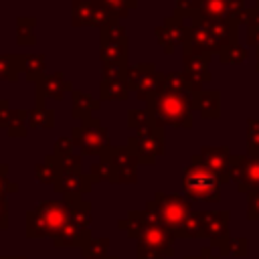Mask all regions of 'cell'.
Returning <instances> with one entry per match:
<instances>
[{
  "label": "cell",
  "mask_w": 259,
  "mask_h": 259,
  "mask_svg": "<svg viewBox=\"0 0 259 259\" xmlns=\"http://www.w3.org/2000/svg\"><path fill=\"white\" fill-rule=\"evenodd\" d=\"M237 28L239 22L235 18L221 20V22H194L190 24L184 51L192 53H221L225 47L237 42Z\"/></svg>",
  "instance_id": "obj_1"
},
{
  "label": "cell",
  "mask_w": 259,
  "mask_h": 259,
  "mask_svg": "<svg viewBox=\"0 0 259 259\" xmlns=\"http://www.w3.org/2000/svg\"><path fill=\"white\" fill-rule=\"evenodd\" d=\"M146 107L154 115L156 123L162 125V127H166V125H172V127H190L192 125V111L194 109H192L190 97L162 91L152 101H148Z\"/></svg>",
  "instance_id": "obj_2"
},
{
  "label": "cell",
  "mask_w": 259,
  "mask_h": 259,
  "mask_svg": "<svg viewBox=\"0 0 259 259\" xmlns=\"http://www.w3.org/2000/svg\"><path fill=\"white\" fill-rule=\"evenodd\" d=\"M69 223L63 200H42L26 212V235L30 239L57 237Z\"/></svg>",
  "instance_id": "obj_3"
},
{
  "label": "cell",
  "mask_w": 259,
  "mask_h": 259,
  "mask_svg": "<svg viewBox=\"0 0 259 259\" xmlns=\"http://www.w3.org/2000/svg\"><path fill=\"white\" fill-rule=\"evenodd\" d=\"M182 186H184L186 196H190L194 200H219L221 198L219 176L194 158H192V164L184 170Z\"/></svg>",
  "instance_id": "obj_4"
},
{
  "label": "cell",
  "mask_w": 259,
  "mask_h": 259,
  "mask_svg": "<svg viewBox=\"0 0 259 259\" xmlns=\"http://www.w3.org/2000/svg\"><path fill=\"white\" fill-rule=\"evenodd\" d=\"M160 225H164L166 229L178 233L182 229V225L186 223V219L190 217V204L186 198L178 196V194H164L158 192L154 196V200L148 202L146 206Z\"/></svg>",
  "instance_id": "obj_5"
},
{
  "label": "cell",
  "mask_w": 259,
  "mask_h": 259,
  "mask_svg": "<svg viewBox=\"0 0 259 259\" xmlns=\"http://www.w3.org/2000/svg\"><path fill=\"white\" fill-rule=\"evenodd\" d=\"M127 148L140 164H154L156 158L164 154V127L156 123L138 130L134 136H130Z\"/></svg>",
  "instance_id": "obj_6"
},
{
  "label": "cell",
  "mask_w": 259,
  "mask_h": 259,
  "mask_svg": "<svg viewBox=\"0 0 259 259\" xmlns=\"http://www.w3.org/2000/svg\"><path fill=\"white\" fill-rule=\"evenodd\" d=\"M71 138H73V144L81 150L83 156H101L111 146L109 144V134L99 123L97 117L73 127Z\"/></svg>",
  "instance_id": "obj_7"
},
{
  "label": "cell",
  "mask_w": 259,
  "mask_h": 259,
  "mask_svg": "<svg viewBox=\"0 0 259 259\" xmlns=\"http://www.w3.org/2000/svg\"><path fill=\"white\" fill-rule=\"evenodd\" d=\"M73 26H105L113 20H119L109 8H105L99 0H73Z\"/></svg>",
  "instance_id": "obj_8"
},
{
  "label": "cell",
  "mask_w": 259,
  "mask_h": 259,
  "mask_svg": "<svg viewBox=\"0 0 259 259\" xmlns=\"http://www.w3.org/2000/svg\"><path fill=\"white\" fill-rule=\"evenodd\" d=\"M202 166H206L210 172L219 176V180H227L233 176L235 170V156L227 148H202L198 156H192Z\"/></svg>",
  "instance_id": "obj_9"
},
{
  "label": "cell",
  "mask_w": 259,
  "mask_h": 259,
  "mask_svg": "<svg viewBox=\"0 0 259 259\" xmlns=\"http://www.w3.org/2000/svg\"><path fill=\"white\" fill-rule=\"evenodd\" d=\"M188 30H190V26H186L182 18L170 16V18L164 20L162 26H156V38H158V42L162 45L164 53H166V55H172L176 45H182V47L186 45Z\"/></svg>",
  "instance_id": "obj_10"
},
{
  "label": "cell",
  "mask_w": 259,
  "mask_h": 259,
  "mask_svg": "<svg viewBox=\"0 0 259 259\" xmlns=\"http://www.w3.org/2000/svg\"><path fill=\"white\" fill-rule=\"evenodd\" d=\"M182 61H184V75H186L188 83L192 85L194 93L200 91L202 83L210 81V71H208L210 55L192 53V51H184L182 49Z\"/></svg>",
  "instance_id": "obj_11"
},
{
  "label": "cell",
  "mask_w": 259,
  "mask_h": 259,
  "mask_svg": "<svg viewBox=\"0 0 259 259\" xmlns=\"http://www.w3.org/2000/svg\"><path fill=\"white\" fill-rule=\"evenodd\" d=\"M103 158H107L115 170H117V182H136L138 180V158L130 152V148H115L109 146L103 154Z\"/></svg>",
  "instance_id": "obj_12"
},
{
  "label": "cell",
  "mask_w": 259,
  "mask_h": 259,
  "mask_svg": "<svg viewBox=\"0 0 259 259\" xmlns=\"http://www.w3.org/2000/svg\"><path fill=\"white\" fill-rule=\"evenodd\" d=\"M34 87H36V105L38 107H47L45 105V99L61 101L65 97V91H73L71 81H67L61 71L51 73V75H45Z\"/></svg>",
  "instance_id": "obj_13"
},
{
  "label": "cell",
  "mask_w": 259,
  "mask_h": 259,
  "mask_svg": "<svg viewBox=\"0 0 259 259\" xmlns=\"http://www.w3.org/2000/svg\"><path fill=\"white\" fill-rule=\"evenodd\" d=\"M172 237H174L172 231L166 229L164 225H152L138 235V249H146L154 253H170Z\"/></svg>",
  "instance_id": "obj_14"
},
{
  "label": "cell",
  "mask_w": 259,
  "mask_h": 259,
  "mask_svg": "<svg viewBox=\"0 0 259 259\" xmlns=\"http://www.w3.org/2000/svg\"><path fill=\"white\" fill-rule=\"evenodd\" d=\"M65 210H67V219L71 225L89 231V223H91V204L87 200L81 198V194H65L63 198Z\"/></svg>",
  "instance_id": "obj_15"
},
{
  "label": "cell",
  "mask_w": 259,
  "mask_h": 259,
  "mask_svg": "<svg viewBox=\"0 0 259 259\" xmlns=\"http://www.w3.org/2000/svg\"><path fill=\"white\" fill-rule=\"evenodd\" d=\"M233 178L239 182V188L245 186H259V156H235V170Z\"/></svg>",
  "instance_id": "obj_16"
},
{
  "label": "cell",
  "mask_w": 259,
  "mask_h": 259,
  "mask_svg": "<svg viewBox=\"0 0 259 259\" xmlns=\"http://www.w3.org/2000/svg\"><path fill=\"white\" fill-rule=\"evenodd\" d=\"M190 103H192V109L198 111L200 117H204V119L221 117V93L219 91L200 89L190 95Z\"/></svg>",
  "instance_id": "obj_17"
},
{
  "label": "cell",
  "mask_w": 259,
  "mask_h": 259,
  "mask_svg": "<svg viewBox=\"0 0 259 259\" xmlns=\"http://www.w3.org/2000/svg\"><path fill=\"white\" fill-rule=\"evenodd\" d=\"M93 184L95 182L85 172H67V174H61L55 180L53 188L61 194H85V192L91 190Z\"/></svg>",
  "instance_id": "obj_18"
},
{
  "label": "cell",
  "mask_w": 259,
  "mask_h": 259,
  "mask_svg": "<svg viewBox=\"0 0 259 259\" xmlns=\"http://www.w3.org/2000/svg\"><path fill=\"white\" fill-rule=\"evenodd\" d=\"M99 57L103 65L127 67V40L99 38Z\"/></svg>",
  "instance_id": "obj_19"
},
{
  "label": "cell",
  "mask_w": 259,
  "mask_h": 259,
  "mask_svg": "<svg viewBox=\"0 0 259 259\" xmlns=\"http://www.w3.org/2000/svg\"><path fill=\"white\" fill-rule=\"evenodd\" d=\"M71 97H73V119H81V123H85V121L93 119L95 111H99V103L101 101L91 97L89 93L73 89Z\"/></svg>",
  "instance_id": "obj_20"
},
{
  "label": "cell",
  "mask_w": 259,
  "mask_h": 259,
  "mask_svg": "<svg viewBox=\"0 0 259 259\" xmlns=\"http://www.w3.org/2000/svg\"><path fill=\"white\" fill-rule=\"evenodd\" d=\"M89 241H91L89 231H83V229H79V227H75V225H71V223H67V225L59 231V235L53 237L55 247H81V249H83Z\"/></svg>",
  "instance_id": "obj_21"
},
{
  "label": "cell",
  "mask_w": 259,
  "mask_h": 259,
  "mask_svg": "<svg viewBox=\"0 0 259 259\" xmlns=\"http://www.w3.org/2000/svg\"><path fill=\"white\" fill-rule=\"evenodd\" d=\"M24 61L26 55L18 53V55H2L0 53V79L2 81H18L20 73L24 75Z\"/></svg>",
  "instance_id": "obj_22"
},
{
  "label": "cell",
  "mask_w": 259,
  "mask_h": 259,
  "mask_svg": "<svg viewBox=\"0 0 259 259\" xmlns=\"http://www.w3.org/2000/svg\"><path fill=\"white\" fill-rule=\"evenodd\" d=\"M164 91V73H160V71H152V73H148L144 79H142V83L138 85V89H136V95H138V99H142V101H152L156 95H160Z\"/></svg>",
  "instance_id": "obj_23"
},
{
  "label": "cell",
  "mask_w": 259,
  "mask_h": 259,
  "mask_svg": "<svg viewBox=\"0 0 259 259\" xmlns=\"http://www.w3.org/2000/svg\"><path fill=\"white\" fill-rule=\"evenodd\" d=\"M130 87L125 83V77H117V79H101L99 83V99L103 101H123L127 99Z\"/></svg>",
  "instance_id": "obj_24"
},
{
  "label": "cell",
  "mask_w": 259,
  "mask_h": 259,
  "mask_svg": "<svg viewBox=\"0 0 259 259\" xmlns=\"http://www.w3.org/2000/svg\"><path fill=\"white\" fill-rule=\"evenodd\" d=\"M45 75H47V59H45V55H40V53L26 55V61H24V79L36 85Z\"/></svg>",
  "instance_id": "obj_25"
},
{
  "label": "cell",
  "mask_w": 259,
  "mask_h": 259,
  "mask_svg": "<svg viewBox=\"0 0 259 259\" xmlns=\"http://www.w3.org/2000/svg\"><path fill=\"white\" fill-rule=\"evenodd\" d=\"M164 91L168 93H176V95H184V97H190L194 93L192 85L188 83L186 75L184 73H164Z\"/></svg>",
  "instance_id": "obj_26"
},
{
  "label": "cell",
  "mask_w": 259,
  "mask_h": 259,
  "mask_svg": "<svg viewBox=\"0 0 259 259\" xmlns=\"http://www.w3.org/2000/svg\"><path fill=\"white\" fill-rule=\"evenodd\" d=\"M34 26H36L34 16H20L16 20V42L20 47H32L36 42Z\"/></svg>",
  "instance_id": "obj_27"
},
{
  "label": "cell",
  "mask_w": 259,
  "mask_h": 259,
  "mask_svg": "<svg viewBox=\"0 0 259 259\" xmlns=\"http://www.w3.org/2000/svg\"><path fill=\"white\" fill-rule=\"evenodd\" d=\"M55 125V111L51 107H32L28 111V127L32 130H51Z\"/></svg>",
  "instance_id": "obj_28"
},
{
  "label": "cell",
  "mask_w": 259,
  "mask_h": 259,
  "mask_svg": "<svg viewBox=\"0 0 259 259\" xmlns=\"http://www.w3.org/2000/svg\"><path fill=\"white\" fill-rule=\"evenodd\" d=\"M89 176H91L93 182H99V180L117 182V170H115V166H113L107 158H103V156H99V162H95V164L91 166Z\"/></svg>",
  "instance_id": "obj_29"
},
{
  "label": "cell",
  "mask_w": 259,
  "mask_h": 259,
  "mask_svg": "<svg viewBox=\"0 0 259 259\" xmlns=\"http://www.w3.org/2000/svg\"><path fill=\"white\" fill-rule=\"evenodd\" d=\"M152 71H156V67H154L152 63L127 65V67H125V83H127L130 91H136V89H138V85L142 83V79H144L148 73H152Z\"/></svg>",
  "instance_id": "obj_30"
},
{
  "label": "cell",
  "mask_w": 259,
  "mask_h": 259,
  "mask_svg": "<svg viewBox=\"0 0 259 259\" xmlns=\"http://www.w3.org/2000/svg\"><path fill=\"white\" fill-rule=\"evenodd\" d=\"M59 174H61V172H59L57 162L53 160V154L47 156L45 162H40V164L34 166V176H36V180L42 182V184H55V180L59 178Z\"/></svg>",
  "instance_id": "obj_31"
},
{
  "label": "cell",
  "mask_w": 259,
  "mask_h": 259,
  "mask_svg": "<svg viewBox=\"0 0 259 259\" xmlns=\"http://www.w3.org/2000/svg\"><path fill=\"white\" fill-rule=\"evenodd\" d=\"M127 125L132 130H142V127H150V125H156V119L154 115L150 113V109H130L127 111Z\"/></svg>",
  "instance_id": "obj_32"
},
{
  "label": "cell",
  "mask_w": 259,
  "mask_h": 259,
  "mask_svg": "<svg viewBox=\"0 0 259 259\" xmlns=\"http://www.w3.org/2000/svg\"><path fill=\"white\" fill-rule=\"evenodd\" d=\"M107 247H109V241L107 239H95L91 237V241L83 247V257L85 259H107Z\"/></svg>",
  "instance_id": "obj_33"
},
{
  "label": "cell",
  "mask_w": 259,
  "mask_h": 259,
  "mask_svg": "<svg viewBox=\"0 0 259 259\" xmlns=\"http://www.w3.org/2000/svg\"><path fill=\"white\" fill-rule=\"evenodd\" d=\"M53 160L57 162L59 166V172L61 174H67V172H83V162H81V156H75V154H65V156H55L53 154ZM59 174V176H61Z\"/></svg>",
  "instance_id": "obj_34"
},
{
  "label": "cell",
  "mask_w": 259,
  "mask_h": 259,
  "mask_svg": "<svg viewBox=\"0 0 259 259\" xmlns=\"http://www.w3.org/2000/svg\"><path fill=\"white\" fill-rule=\"evenodd\" d=\"M219 59L225 63V65H231V63H241L247 59V51L239 45V42H233L229 47H225L221 53H219Z\"/></svg>",
  "instance_id": "obj_35"
},
{
  "label": "cell",
  "mask_w": 259,
  "mask_h": 259,
  "mask_svg": "<svg viewBox=\"0 0 259 259\" xmlns=\"http://www.w3.org/2000/svg\"><path fill=\"white\" fill-rule=\"evenodd\" d=\"M105 8H109L117 18H123L127 16L130 8H136L138 6V0H99Z\"/></svg>",
  "instance_id": "obj_36"
},
{
  "label": "cell",
  "mask_w": 259,
  "mask_h": 259,
  "mask_svg": "<svg viewBox=\"0 0 259 259\" xmlns=\"http://www.w3.org/2000/svg\"><path fill=\"white\" fill-rule=\"evenodd\" d=\"M247 142H249V154L259 156V119L247 121Z\"/></svg>",
  "instance_id": "obj_37"
},
{
  "label": "cell",
  "mask_w": 259,
  "mask_h": 259,
  "mask_svg": "<svg viewBox=\"0 0 259 259\" xmlns=\"http://www.w3.org/2000/svg\"><path fill=\"white\" fill-rule=\"evenodd\" d=\"M73 148H75V144H73V138H71V136H61V138H57V142H55L53 154H55V156L73 154Z\"/></svg>",
  "instance_id": "obj_38"
},
{
  "label": "cell",
  "mask_w": 259,
  "mask_h": 259,
  "mask_svg": "<svg viewBox=\"0 0 259 259\" xmlns=\"http://www.w3.org/2000/svg\"><path fill=\"white\" fill-rule=\"evenodd\" d=\"M12 119H14V109H10L8 107V101L2 99L0 101V127H6L8 130V125L12 123Z\"/></svg>",
  "instance_id": "obj_39"
},
{
  "label": "cell",
  "mask_w": 259,
  "mask_h": 259,
  "mask_svg": "<svg viewBox=\"0 0 259 259\" xmlns=\"http://www.w3.org/2000/svg\"><path fill=\"white\" fill-rule=\"evenodd\" d=\"M247 40L251 45H257L259 47V10H257V18L247 26Z\"/></svg>",
  "instance_id": "obj_40"
},
{
  "label": "cell",
  "mask_w": 259,
  "mask_h": 259,
  "mask_svg": "<svg viewBox=\"0 0 259 259\" xmlns=\"http://www.w3.org/2000/svg\"><path fill=\"white\" fill-rule=\"evenodd\" d=\"M28 134L26 130V121H14L8 125V136L10 138H24Z\"/></svg>",
  "instance_id": "obj_41"
},
{
  "label": "cell",
  "mask_w": 259,
  "mask_h": 259,
  "mask_svg": "<svg viewBox=\"0 0 259 259\" xmlns=\"http://www.w3.org/2000/svg\"><path fill=\"white\" fill-rule=\"evenodd\" d=\"M6 174H8V166H6V164H0V198H4V196H6L8 186H10V182H8V178H6Z\"/></svg>",
  "instance_id": "obj_42"
},
{
  "label": "cell",
  "mask_w": 259,
  "mask_h": 259,
  "mask_svg": "<svg viewBox=\"0 0 259 259\" xmlns=\"http://www.w3.org/2000/svg\"><path fill=\"white\" fill-rule=\"evenodd\" d=\"M8 227V206H6V200L0 198V229H6Z\"/></svg>",
  "instance_id": "obj_43"
},
{
  "label": "cell",
  "mask_w": 259,
  "mask_h": 259,
  "mask_svg": "<svg viewBox=\"0 0 259 259\" xmlns=\"http://www.w3.org/2000/svg\"><path fill=\"white\" fill-rule=\"evenodd\" d=\"M255 69H257V73H259V47H257V67H255Z\"/></svg>",
  "instance_id": "obj_44"
},
{
  "label": "cell",
  "mask_w": 259,
  "mask_h": 259,
  "mask_svg": "<svg viewBox=\"0 0 259 259\" xmlns=\"http://www.w3.org/2000/svg\"><path fill=\"white\" fill-rule=\"evenodd\" d=\"M0 259H14V257H6V255H4V257H0Z\"/></svg>",
  "instance_id": "obj_45"
},
{
  "label": "cell",
  "mask_w": 259,
  "mask_h": 259,
  "mask_svg": "<svg viewBox=\"0 0 259 259\" xmlns=\"http://www.w3.org/2000/svg\"><path fill=\"white\" fill-rule=\"evenodd\" d=\"M255 8H257V10H259V0H257V4H255Z\"/></svg>",
  "instance_id": "obj_46"
},
{
  "label": "cell",
  "mask_w": 259,
  "mask_h": 259,
  "mask_svg": "<svg viewBox=\"0 0 259 259\" xmlns=\"http://www.w3.org/2000/svg\"><path fill=\"white\" fill-rule=\"evenodd\" d=\"M107 259H117V257H115V255H113V257H107Z\"/></svg>",
  "instance_id": "obj_47"
},
{
  "label": "cell",
  "mask_w": 259,
  "mask_h": 259,
  "mask_svg": "<svg viewBox=\"0 0 259 259\" xmlns=\"http://www.w3.org/2000/svg\"><path fill=\"white\" fill-rule=\"evenodd\" d=\"M14 259H26V257H14Z\"/></svg>",
  "instance_id": "obj_48"
}]
</instances>
